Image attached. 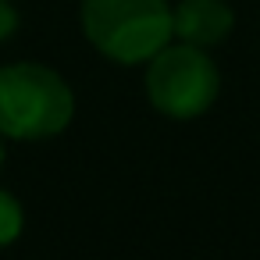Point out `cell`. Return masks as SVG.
Returning a JSON list of instances; mask_svg holds the SVG:
<instances>
[{
  "label": "cell",
  "mask_w": 260,
  "mask_h": 260,
  "mask_svg": "<svg viewBox=\"0 0 260 260\" xmlns=\"http://www.w3.org/2000/svg\"><path fill=\"white\" fill-rule=\"evenodd\" d=\"M72 114L75 93L54 68L36 61L0 68V136L47 139L64 132Z\"/></svg>",
  "instance_id": "obj_1"
},
{
  "label": "cell",
  "mask_w": 260,
  "mask_h": 260,
  "mask_svg": "<svg viewBox=\"0 0 260 260\" xmlns=\"http://www.w3.org/2000/svg\"><path fill=\"white\" fill-rule=\"evenodd\" d=\"M82 32L104 57L118 64H146L175 36L171 4L168 0H82Z\"/></svg>",
  "instance_id": "obj_2"
},
{
  "label": "cell",
  "mask_w": 260,
  "mask_h": 260,
  "mask_svg": "<svg viewBox=\"0 0 260 260\" xmlns=\"http://www.w3.org/2000/svg\"><path fill=\"white\" fill-rule=\"evenodd\" d=\"M146 64V96L164 118L192 121L214 107L221 93V75L203 47L178 40L175 47L168 43L160 54H153Z\"/></svg>",
  "instance_id": "obj_3"
},
{
  "label": "cell",
  "mask_w": 260,
  "mask_h": 260,
  "mask_svg": "<svg viewBox=\"0 0 260 260\" xmlns=\"http://www.w3.org/2000/svg\"><path fill=\"white\" fill-rule=\"evenodd\" d=\"M235 25V15L224 0H178L171 8V29L182 43H192V47H217L228 40Z\"/></svg>",
  "instance_id": "obj_4"
},
{
  "label": "cell",
  "mask_w": 260,
  "mask_h": 260,
  "mask_svg": "<svg viewBox=\"0 0 260 260\" xmlns=\"http://www.w3.org/2000/svg\"><path fill=\"white\" fill-rule=\"evenodd\" d=\"M22 228H25V210H22V203H18L8 189H0V249L11 246V242L22 235Z\"/></svg>",
  "instance_id": "obj_5"
},
{
  "label": "cell",
  "mask_w": 260,
  "mask_h": 260,
  "mask_svg": "<svg viewBox=\"0 0 260 260\" xmlns=\"http://www.w3.org/2000/svg\"><path fill=\"white\" fill-rule=\"evenodd\" d=\"M15 29H18V11H15V4H11V0H0V43L11 40Z\"/></svg>",
  "instance_id": "obj_6"
},
{
  "label": "cell",
  "mask_w": 260,
  "mask_h": 260,
  "mask_svg": "<svg viewBox=\"0 0 260 260\" xmlns=\"http://www.w3.org/2000/svg\"><path fill=\"white\" fill-rule=\"evenodd\" d=\"M0 168H4V136H0Z\"/></svg>",
  "instance_id": "obj_7"
}]
</instances>
